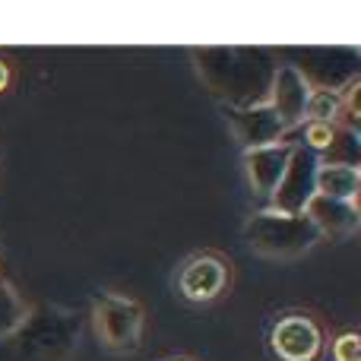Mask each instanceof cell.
Returning <instances> with one entry per match:
<instances>
[{"instance_id":"1","label":"cell","mask_w":361,"mask_h":361,"mask_svg":"<svg viewBox=\"0 0 361 361\" xmlns=\"http://www.w3.org/2000/svg\"><path fill=\"white\" fill-rule=\"evenodd\" d=\"M190 61L203 86L222 102V108L260 105L269 95V82L279 67L269 48H193Z\"/></svg>"},{"instance_id":"2","label":"cell","mask_w":361,"mask_h":361,"mask_svg":"<svg viewBox=\"0 0 361 361\" xmlns=\"http://www.w3.org/2000/svg\"><path fill=\"white\" fill-rule=\"evenodd\" d=\"M82 333V317L70 307L44 305L29 311L16 333L4 339V361H70Z\"/></svg>"},{"instance_id":"3","label":"cell","mask_w":361,"mask_h":361,"mask_svg":"<svg viewBox=\"0 0 361 361\" xmlns=\"http://www.w3.org/2000/svg\"><path fill=\"white\" fill-rule=\"evenodd\" d=\"M244 241L257 257L267 260H298L317 247L320 235L305 212L292 216L267 206L250 212V219L244 222Z\"/></svg>"},{"instance_id":"4","label":"cell","mask_w":361,"mask_h":361,"mask_svg":"<svg viewBox=\"0 0 361 361\" xmlns=\"http://www.w3.org/2000/svg\"><path fill=\"white\" fill-rule=\"evenodd\" d=\"M92 333L108 352H133L143 336V307L127 295H99L92 305Z\"/></svg>"},{"instance_id":"5","label":"cell","mask_w":361,"mask_h":361,"mask_svg":"<svg viewBox=\"0 0 361 361\" xmlns=\"http://www.w3.org/2000/svg\"><path fill=\"white\" fill-rule=\"evenodd\" d=\"M317 169H320V156H314V152L305 149L301 143H292V156H288L286 175H282L276 193L269 197V206L279 212L301 216V212L307 209V203L317 197Z\"/></svg>"},{"instance_id":"6","label":"cell","mask_w":361,"mask_h":361,"mask_svg":"<svg viewBox=\"0 0 361 361\" xmlns=\"http://www.w3.org/2000/svg\"><path fill=\"white\" fill-rule=\"evenodd\" d=\"M228 273L231 269L225 263V257L212 254V250L193 254L180 263L175 276L178 295L184 301H190V305H209V301H216L228 288Z\"/></svg>"},{"instance_id":"7","label":"cell","mask_w":361,"mask_h":361,"mask_svg":"<svg viewBox=\"0 0 361 361\" xmlns=\"http://www.w3.org/2000/svg\"><path fill=\"white\" fill-rule=\"evenodd\" d=\"M269 349L279 361H317L324 352V330L307 314H286L269 330Z\"/></svg>"},{"instance_id":"8","label":"cell","mask_w":361,"mask_h":361,"mask_svg":"<svg viewBox=\"0 0 361 361\" xmlns=\"http://www.w3.org/2000/svg\"><path fill=\"white\" fill-rule=\"evenodd\" d=\"M225 124H228L235 143L247 149H260V146H273L286 140V127L276 118V111L269 108V102L260 105H247V108H222Z\"/></svg>"},{"instance_id":"9","label":"cell","mask_w":361,"mask_h":361,"mask_svg":"<svg viewBox=\"0 0 361 361\" xmlns=\"http://www.w3.org/2000/svg\"><path fill=\"white\" fill-rule=\"evenodd\" d=\"M307 95H311V82L301 76V67H295V63H279L273 73V82H269L267 102L276 111V118L282 121L286 133L305 124Z\"/></svg>"},{"instance_id":"10","label":"cell","mask_w":361,"mask_h":361,"mask_svg":"<svg viewBox=\"0 0 361 361\" xmlns=\"http://www.w3.org/2000/svg\"><path fill=\"white\" fill-rule=\"evenodd\" d=\"M288 156H292V143H273V146H260V149H247L241 156L244 162V178H247L250 190L257 197L269 200L279 187L282 175H286V165H288Z\"/></svg>"},{"instance_id":"11","label":"cell","mask_w":361,"mask_h":361,"mask_svg":"<svg viewBox=\"0 0 361 361\" xmlns=\"http://www.w3.org/2000/svg\"><path fill=\"white\" fill-rule=\"evenodd\" d=\"M305 216L314 222L320 238L330 241H343L352 238L358 231V203H345V200H326V197H314L307 203Z\"/></svg>"},{"instance_id":"12","label":"cell","mask_w":361,"mask_h":361,"mask_svg":"<svg viewBox=\"0 0 361 361\" xmlns=\"http://www.w3.org/2000/svg\"><path fill=\"white\" fill-rule=\"evenodd\" d=\"M358 190H361V171L358 169L320 162V169H317V197L358 203Z\"/></svg>"},{"instance_id":"13","label":"cell","mask_w":361,"mask_h":361,"mask_svg":"<svg viewBox=\"0 0 361 361\" xmlns=\"http://www.w3.org/2000/svg\"><path fill=\"white\" fill-rule=\"evenodd\" d=\"M320 162H333V165H349V169H358V162H361V133L336 124L333 143L326 146V152L320 156Z\"/></svg>"},{"instance_id":"14","label":"cell","mask_w":361,"mask_h":361,"mask_svg":"<svg viewBox=\"0 0 361 361\" xmlns=\"http://www.w3.org/2000/svg\"><path fill=\"white\" fill-rule=\"evenodd\" d=\"M29 317V307L19 298V292L6 279H0V343L10 339L13 333L23 326V320Z\"/></svg>"},{"instance_id":"15","label":"cell","mask_w":361,"mask_h":361,"mask_svg":"<svg viewBox=\"0 0 361 361\" xmlns=\"http://www.w3.org/2000/svg\"><path fill=\"white\" fill-rule=\"evenodd\" d=\"M305 121H317V124H336L339 121V89L311 86L305 108Z\"/></svg>"},{"instance_id":"16","label":"cell","mask_w":361,"mask_h":361,"mask_svg":"<svg viewBox=\"0 0 361 361\" xmlns=\"http://www.w3.org/2000/svg\"><path fill=\"white\" fill-rule=\"evenodd\" d=\"M333 133H336V124H317V121H305V140L301 146L311 149L314 156H324L326 146L333 143Z\"/></svg>"},{"instance_id":"17","label":"cell","mask_w":361,"mask_h":361,"mask_svg":"<svg viewBox=\"0 0 361 361\" xmlns=\"http://www.w3.org/2000/svg\"><path fill=\"white\" fill-rule=\"evenodd\" d=\"M361 345H358V333H343L333 343V358L336 361H358Z\"/></svg>"},{"instance_id":"18","label":"cell","mask_w":361,"mask_h":361,"mask_svg":"<svg viewBox=\"0 0 361 361\" xmlns=\"http://www.w3.org/2000/svg\"><path fill=\"white\" fill-rule=\"evenodd\" d=\"M6 86H10V67H6V63L0 61V92H4Z\"/></svg>"},{"instance_id":"19","label":"cell","mask_w":361,"mask_h":361,"mask_svg":"<svg viewBox=\"0 0 361 361\" xmlns=\"http://www.w3.org/2000/svg\"><path fill=\"white\" fill-rule=\"evenodd\" d=\"M175 361H184V358H175Z\"/></svg>"}]
</instances>
